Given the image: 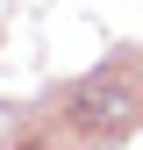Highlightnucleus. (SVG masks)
Returning <instances> with one entry per match:
<instances>
[{"instance_id":"nucleus-1","label":"nucleus","mask_w":143,"mask_h":150,"mask_svg":"<svg viewBox=\"0 0 143 150\" xmlns=\"http://www.w3.org/2000/svg\"><path fill=\"white\" fill-rule=\"evenodd\" d=\"M86 115L107 122V129H115V122H136V115H143V86H136V79H129V86H122V79H107V86L93 93V107H86Z\"/></svg>"}]
</instances>
